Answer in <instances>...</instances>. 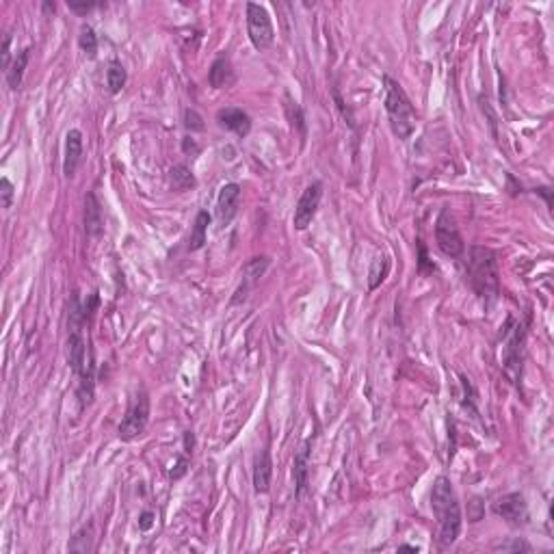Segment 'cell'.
Segmentation results:
<instances>
[{"mask_svg":"<svg viewBox=\"0 0 554 554\" xmlns=\"http://www.w3.org/2000/svg\"><path fill=\"white\" fill-rule=\"evenodd\" d=\"M435 240H437V247L446 256H452V258L461 256L466 249L464 238L459 234V227H457V223H455L452 215L448 213V208H444L435 221Z\"/></svg>","mask_w":554,"mask_h":554,"instance_id":"obj_6","label":"cell"},{"mask_svg":"<svg viewBox=\"0 0 554 554\" xmlns=\"http://www.w3.org/2000/svg\"><path fill=\"white\" fill-rule=\"evenodd\" d=\"M85 232L89 236H100L104 232L102 206L97 202L95 193H89L85 198Z\"/></svg>","mask_w":554,"mask_h":554,"instance_id":"obj_16","label":"cell"},{"mask_svg":"<svg viewBox=\"0 0 554 554\" xmlns=\"http://www.w3.org/2000/svg\"><path fill=\"white\" fill-rule=\"evenodd\" d=\"M182 439H184V455H193V448H195V433L193 431H184V435H182Z\"/></svg>","mask_w":554,"mask_h":554,"instance_id":"obj_32","label":"cell"},{"mask_svg":"<svg viewBox=\"0 0 554 554\" xmlns=\"http://www.w3.org/2000/svg\"><path fill=\"white\" fill-rule=\"evenodd\" d=\"M126 80H128V72L124 68V63L117 61V59H111L108 65H106V85H108V91L113 95H117L126 87Z\"/></svg>","mask_w":554,"mask_h":554,"instance_id":"obj_19","label":"cell"},{"mask_svg":"<svg viewBox=\"0 0 554 554\" xmlns=\"http://www.w3.org/2000/svg\"><path fill=\"white\" fill-rule=\"evenodd\" d=\"M383 89H385V113L390 120V128L392 133L401 139L407 141L416 130V108L412 100L407 97L405 89L397 83L392 76H383Z\"/></svg>","mask_w":554,"mask_h":554,"instance_id":"obj_2","label":"cell"},{"mask_svg":"<svg viewBox=\"0 0 554 554\" xmlns=\"http://www.w3.org/2000/svg\"><path fill=\"white\" fill-rule=\"evenodd\" d=\"M97 7H102V5H97V3H68V9L78 13V15H87L89 11H93Z\"/></svg>","mask_w":554,"mask_h":554,"instance_id":"obj_30","label":"cell"},{"mask_svg":"<svg viewBox=\"0 0 554 554\" xmlns=\"http://www.w3.org/2000/svg\"><path fill=\"white\" fill-rule=\"evenodd\" d=\"M148 422H150V394L145 388H139L137 394L130 399L124 420L120 422V429H117L120 439L122 442H133V439L145 433Z\"/></svg>","mask_w":554,"mask_h":554,"instance_id":"obj_4","label":"cell"},{"mask_svg":"<svg viewBox=\"0 0 554 554\" xmlns=\"http://www.w3.org/2000/svg\"><path fill=\"white\" fill-rule=\"evenodd\" d=\"M0 195H3V208L9 210L13 204V184L9 182V178H3V180H0Z\"/></svg>","mask_w":554,"mask_h":554,"instance_id":"obj_27","label":"cell"},{"mask_svg":"<svg viewBox=\"0 0 554 554\" xmlns=\"http://www.w3.org/2000/svg\"><path fill=\"white\" fill-rule=\"evenodd\" d=\"M399 550H414V552H418L420 548H416V546H401Z\"/></svg>","mask_w":554,"mask_h":554,"instance_id":"obj_35","label":"cell"},{"mask_svg":"<svg viewBox=\"0 0 554 554\" xmlns=\"http://www.w3.org/2000/svg\"><path fill=\"white\" fill-rule=\"evenodd\" d=\"M217 122L221 128L230 130L236 137L245 139L251 130V117L247 115L245 111L238 108V106H225L217 113Z\"/></svg>","mask_w":554,"mask_h":554,"instance_id":"obj_12","label":"cell"},{"mask_svg":"<svg viewBox=\"0 0 554 554\" xmlns=\"http://www.w3.org/2000/svg\"><path fill=\"white\" fill-rule=\"evenodd\" d=\"M309 455H312V437L305 439L301 450L295 455V468H292V475H295V496L301 500L307 492V468H309Z\"/></svg>","mask_w":554,"mask_h":554,"instance_id":"obj_14","label":"cell"},{"mask_svg":"<svg viewBox=\"0 0 554 554\" xmlns=\"http://www.w3.org/2000/svg\"><path fill=\"white\" fill-rule=\"evenodd\" d=\"M496 550H502V552H531V544H526L524 539H513L509 544H500L496 546Z\"/></svg>","mask_w":554,"mask_h":554,"instance_id":"obj_28","label":"cell"},{"mask_svg":"<svg viewBox=\"0 0 554 554\" xmlns=\"http://www.w3.org/2000/svg\"><path fill=\"white\" fill-rule=\"evenodd\" d=\"M154 519H156V515H154L152 511H143V513L139 515V531L148 533V531L154 526Z\"/></svg>","mask_w":554,"mask_h":554,"instance_id":"obj_31","label":"cell"},{"mask_svg":"<svg viewBox=\"0 0 554 554\" xmlns=\"http://www.w3.org/2000/svg\"><path fill=\"white\" fill-rule=\"evenodd\" d=\"M11 63H13V59H11V35H5V39H3V70H5V74L9 72Z\"/></svg>","mask_w":554,"mask_h":554,"instance_id":"obj_29","label":"cell"},{"mask_svg":"<svg viewBox=\"0 0 554 554\" xmlns=\"http://www.w3.org/2000/svg\"><path fill=\"white\" fill-rule=\"evenodd\" d=\"M321 200H323V182L321 180H314L312 184H307L303 189L301 198L295 206V215H292V225H295V230H299V232L307 230L309 223L314 221V217L318 213Z\"/></svg>","mask_w":554,"mask_h":554,"instance_id":"obj_7","label":"cell"},{"mask_svg":"<svg viewBox=\"0 0 554 554\" xmlns=\"http://www.w3.org/2000/svg\"><path fill=\"white\" fill-rule=\"evenodd\" d=\"M431 509L439 522V546H452L461 533V507L448 477L435 479L431 490Z\"/></svg>","mask_w":554,"mask_h":554,"instance_id":"obj_1","label":"cell"},{"mask_svg":"<svg viewBox=\"0 0 554 554\" xmlns=\"http://www.w3.org/2000/svg\"><path fill=\"white\" fill-rule=\"evenodd\" d=\"M83 150H85L83 133H80L78 128L68 130V135H65V156H63L65 178H74L76 169L80 167V162H83Z\"/></svg>","mask_w":554,"mask_h":554,"instance_id":"obj_10","label":"cell"},{"mask_svg":"<svg viewBox=\"0 0 554 554\" xmlns=\"http://www.w3.org/2000/svg\"><path fill=\"white\" fill-rule=\"evenodd\" d=\"M182 150H184V152H193V154H195V152H200L198 143H195L191 137H184V139H182Z\"/></svg>","mask_w":554,"mask_h":554,"instance_id":"obj_33","label":"cell"},{"mask_svg":"<svg viewBox=\"0 0 554 554\" xmlns=\"http://www.w3.org/2000/svg\"><path fill=\"white\" fill-rule=\"evenodd\" d=\"M496 513L507 519L511 526H522L528 519V507H526V498L519 492H511L507 496H502L496 502Z\"/></svg>","mask_w":554,"mask_h":554,"instance_id":"obj_9","label":"cell"},{"mask_svg":"<svg viewBox=\"0 0 554 554\" xmlns=\"http://www.w3.org/2000/svg\"><path fill=\"white\" fill-rule=\"evenodd\" d=\"M269 265H271V260L267 256H260V258H251L249 262L242 267V284L236 290V297L232 299V303H240L247 299L249 290L260 282V277L267 273Z\"/></svg>","mask_w":554,"mask_h":554,"instance_id":"obj_11","label":"cell"},{"mask_svg":"<svg viewBox=\"0 0 554 554\" xmlns=\"http://www.w3.org/2000/svg\"><path fill=\"white\" fill-rule=\"evenodd\" d=\"M470 275H472V286L477 288L481 297L496 295L498 292L496 254L492 249H485V247H472Z\"/></svg>","mask_w":554,"mask_h":554,"instance_id":"obj_3","label":"cell"},{"mask_svg":"<svg viewBox=\"0 0 554 554\" xmlns=\"http://www.w3.org/2000/svg\"><path fill=\"white\" fill-rule=\"evenodd\" d=\"M247 35L256 50H267L275 41V28L269 11L258 5V3H247Z\"/></svg>","mask_w":554,"mask_h":554,"instance_id":"obj_5","label":"cell"},{"mask_svg":"<svg viewBox=\"0 0 554 554\" xmlns=\"http://www.w3.org/2000/svg\"><path fill=\"white\" fill-rule=\"evenodd\" d=\"M187 470H189V455H180V457L175 459V468H171L169 472V479L171 481L182 479L187 475Z\"/></svg>","mask_w":554,"mask_h":554,"instance_id":"obj_26","label":"cell"},{"mask_svg":"<svg viewBox=\"0 0 554 554\" xmlns=\"http://www.w3.org/2000/svg\"><path fill=\"white\" fill-rule=\"evenodd\" d=\"M418 247H420V260H418V269H420V271H425V265H427V260H429V258H427V249H425V247H422V245H418Z\"/></svg>","mask_w":554,"mask_h":554,"instance_id":"obj_34","label":"cell"},{"mask_svg":"<svg viewBox=\"0 0 554 554\" xmlns=\"http://www.w3.org/2000/svg\"><path fill=\"white\" fill-rule=\"evenodd\" d=\"M273 481V459L269 448H262L254 461V490L256 494H269Z\"/></svg>","mask_w":554,"mask_h":554,"instance_id":"obj_13","label":"cell"},{"mask_svg":"<svg viewBox=\"0 0 554 554\" xmlns=\"http://www.w3.org/2000/svg\"><path fill=\"white\" fill-rule=\"evenodd\" d=\"M522 327H515L513 334L509 336L507 340V347H504V366H507L509 370L511 368H517V366H522L519 364V360H522V345H524V334L519 332Z\"/></svg>","mask_w":554,"mask_h":554,"instance_id":"obj_18","label":"cell"},{"mask_svg":"<svg viewBox=\"0 0 554 554\" xmlns=\"http://www.w3.org/2000/svg\"><path fill=\"white\" fill-rule=\"evenodd\" d=\"M240 200H242V189L240 184L236 182H230V184H223L221 191H219V198H217V221L221 227L230 225L234 221V217L238 215V208H240Z\"/></svg>","mask_w":554,"mask_h":554,"instance_id":"obj_8","label":"cell"},{"mask_svg":"<svg viewBox=\"0 0 554 554\" xmlns=\"http://www.w3.org/2000/svg\"><path fill=\"white\" fill-rule=\"evenodd\" d=\"M30 48H22V50L15 55V59H13V63H11V68H9V72L5 74L7 76V85H9V89H13V91H18L20 87H22V78H24V72H26V68H28V61H30Z\"/></svg>","mask_w":554,"mask_h":554,"instance_id":"obj_17","label":"cell"},{"mask_svg":"<svg viewBox=\"0 0 554 554\" xmlns=\"http://www.w3.org/2000/svg\"><path fill=\"white\" fill-rule=\"evenodd\" d=\"M78 46H80V50H83L89 59H93L97 55V35H95L93 26H89V24L80 26Z\"/></svg>","mask_w":554,"mask_h":554,"instance_id":"obj_23","label":"cell"},{"mask_svg":"<svg viewBox=\"0 0 554 554\" xmlns=\"http://www.w3.org/2000/svg\"><path fill=\"white\" fill-rule=\"evenodd\" d=\"M208 225H210V215H208V210H202V213H198V219H195V225H193V232L189 238V251H198L206 245Z\"/></svg>","mask_w":554,"mask_h":554,"instance_id":"obj_20","label":"cell"},{"mask_svg":"<svg viewBox=\"0 0 554 554\" xmlns=\"http://www.w3.org/2000/svg\"><path fill=\"white\" fill-rule=\"evenodd\" d=\"M68 550L70 552H80V554H87L93 550V531L91 526H83L80 528L68 544Z\"/></svg>","mask_w":554,"mask_h":554,"instance_id":"obj_22","label":"cell"},{"mask_svg":"<svg viewBox=\"0 0 554 554\" xmlns=\"http://www.w3.org/2000/svg\"><path fill=\"white\" fill-rule=\"evenodd\" d=\"M169 184L173 191H189V189H195L198 180H195L193 171L187 167V165H173L171 171H169Z\"/></svg>","mask_w":554,"mask_h":554,"instance_id":"obj_21","label":"cell"},{"mask_svg":"<svg viewBox=\"0 0 554 554\" xmlns=\"http://www.w3.org/2000/svg\"><path fill=\"white\" fill-rule=\"evenodd\" d=\"M385 256H379L377 260H374L372 262V269H370V282H368V288L370 290H374L377 288L383 280H385V275H388V271H390V265H385L383 269H381V265L385 262Z\"/></svg>","mask_w":554,"mask_h":554,"instance_id":"obj_24","label":"cell"},{"mask_svg":"<svg viewBox=\"0 0 554 554\" xmlns=\"http://www.w3.org/2000/svg\"><path fill=\"white\" fill-rule=\"evenodd\" d=\"M184 128L191 130V133H202V130L206 128L202 115L195 108H187L184 111Z\"/></svg>","mask_w":554,"mask_h":554,"instance_id":"obj_25","label":"cell"},{"mask_svg":"<svg viewBox=\"0 0 554 554\" xmlns=\"http://www.w3.org/2000/svg\"><path fill=\"white\" fill-rule=\"evenodd\" d=\"M236 80L234 76V70H232V61L227 59L225 55L217 57L213 61V65H210V70H208V83L213 89H223V87H230L232 83Z\"/></svg>","mask_w":554,"mask_h":554,"instance_id":"obj_15","label":"cell"}]
</instances>
